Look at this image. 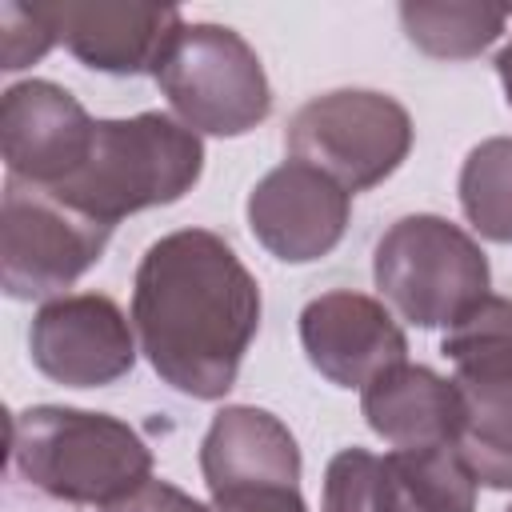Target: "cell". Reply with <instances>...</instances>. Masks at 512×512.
Masks as SVG:
<instances>
[{
	"label": "cell",
	"instance_id": "5b68a950",
	"mask_svg": "<svg viewBox=\"0 0 512 512\" xmlns=\"http://www.w3.org/2000/svg\"><path fill=\"white\" fill-rule=\"evenodd\" d=\"M464 396L456 448L484 488L512 492V300L484 296L440 340Z\"/></svg>",
	"mask_w": 512,
	"mask_h": 512
},
{
	"label": "cell",
	"instance_id": "9a60e30c",
	"mask_svg": "<svg viewBox=\"0 0 512 512\" xmlns=\"http://www.w3.org/2000/svg\"><path fill=\"white\" fill-rule=\"evenodd\" d=\"M360 412L392 448L456 444L464 432V396L456 380L408 360L360 388Z\"/></svg>",
	"mask_w": 512,
	"mask_h": 512
},
{
	"label": "cell",
	"instance_id": "7402d4cb",
	"mask_svg": "<svg viewBox=\"0 0 512 512\" xmlns=\"http://www.w3.org/2000/svg\"><path fill=\"white\" fill-rule=\"evenodd\" d=\"M108 512H212L200 500H192L188 492H180L168 480H148L144 488H136L128 500L112 504Z\"/></svg>",
	"mask_w": 512,
	"mask_h": 512
},
{
	"label": "cell",
	"instance_id": "ffe728a7",
	"mask_svg": "<svg viewBox=\"0 0 512 512\" xmlns=\"http://www.w3.org/2000/svg\"><path fill=\"white\" fill-rule=\"evenodd\" d=\"M52 44H56V32L48 28L40 8H24L12 0L0 4V68L4 72H20L36 64Z\"/></svg>",
	"mask_w": 512,
	"mask_h": 512
},
{
	"label": "cell",
	"instance_id": "52a82bcc",
	"mask_svg": "<svg viewBox=\"0 0 512 512\" xmlns=\"http://www.w3.org/2000/svg\"><path fill=\"white\" fill-rule=\"evenodd\" d=\"M284 148L292 160L332 176L344 192H364L408 160L412 116L384 92L336 88L292 112Z\"/></svg>",
	"mask_w": 512,
	"mask_h": 512
},
{
	"label": "cell",
	"instance_id": "9c48e42d",
	"mask_svg": "<svg viewBox=\"0 0 512 512\" xmlns=\"http://www.w3.org/2000/svg\"><path fill=\"white\" fill-rule=\"evenodd\" d=\"M32 364L64 388H104L132 372L136 328L104 292L44 300L28 332Z\"/></svg>",
	"mask_w": 512,
	"mask_h": 512
},
{
	"label": "cell",
	"instance_id": "44dd1931",
	"mask_svg": "<svg viewBox=\"0 0 512 512\" xmlns=\"http://www.w3.org/2000/svg\"><path fill=\"white\" fill-rule=\"evenodd\" d=\"M212 512H308V504L292 484H260L212 496Z\"/></svg>",
	"mask_w": 512,
	"mask_h": 512
},
{
	"label": "cell",
	"instance_id": "ba28073f",
	"mask_svg": "<svg viewBox=\"0 0 512 512\" xmlns=\"http://www.w3.org/2000/svg\"><path fill=\"white\" fill-rule=\"evenodd\" d=\"M112 228L68 208L48 188L4 180L0 200V284L12 300H56L104 252Z\"/></svg>",
	"mask_w": 512,
	"mask_h": 512
},
{
	"label": "cell",
	"instance_id": "ac0fdd59",
	"mask_svg": "<svg viewBox=\"0 0 512 512\" xmlns=\"http://www.w3.org/2000/svg\"><path fill=\"white\" fill-rule=\"evenodd\" d=\"M460 208L496 244H512V136L480 140L460 168Z\"/></svg>",
	"mask_w": 512,
	"mask_h": 512
},
{
	"label": "cell",
	"instance_id": "7c38bea8",
	"mask_svg": "<svg viewBox=\"0 0 512 512\" xmlns=\"http://www.w3.org/2000/svg\"><path fill=\"white\" fill-rule=\"evenodd\" d=\"M300 344L308 364L336 388H364L408 360V336L396 316L352 288H336L304 304Z\"/></svg>",
	"mask_w": 512,
	"mask_h": 512
},
{
	"label": "cell",
	"instance_id": "603a6c76",
	"mask_svg": "<svg viewBox=\"0 0 512 512\" xmlns=\"http://www.w3.org/2000/svg\"><path fill=\"white\" fill-rule=\"evenodd\" d=\"M496 76H500V88H504V100L512 108V40L496 52Z\"/></svg>",
	"mask_w": 512,
	"mask_h": 512
},
{
	"label": "cell",
	"instance_id": "e0dca14e",
	"mask_svg": "<svg viewBox=\"0 0 512 512\" xmlns=\"http://www.w3.org/2000/svg\"><path fill=\"white\" fill-rule=\"evenodd\" d=\"M508 8L500 4H468V0H404L400 24L408 40L432 60H472L480 56L508 24Z\"/></svg>",
	"mask_w": 512,
	"mask_h": 512
},
{
	"label": "cell",
	"instance_id": "4fadbf2b",
	"mask_svg": "<svg viewBox=\"0 0 512 512\" xmlns=\"http://www.w3.org/2000/svg\"><path fill=\"white\" fill-rule=\"evenodd\" d=\"M40 12L56 44L84 68L108 76H156L168 44L184 28V16L160 4H44Z\"/></svg>",
	"mask_w": 512,
	"mask_h": 512
},
{
	"label": "cell",
	"instance_id": "7a4b0ae2",
	"mask_svg": "<svg viewBox=\"0 0 512 512\" xmlns=\"http://www.w3.org/2000/svg\"><path fill=\"white\" fill-rule=\"evenodd\" d=\"M12 464L44 496L104 512L152 480V448L132 424L64 404L12 416Z\"/></svg>",
	"mask_w": 512,
	"mask_h": 512
},
{
	"label": "cell",
	"instance_id": "6da1fadb",
	"mask_svg": "<svg viewBox=\"0 0 512 512\" xmlns=\"http://www.w3.org/2000/svg\"><path fill=\"white\" fill-rule=\"evenodd\" d=\"M132 328L168 388L220 400L256 340L260 284L224 236L208 228L168 232L136 264Z\"/></svg>",
	"mask_w": 512,
	"mask_h": 512
},
{
	"label": "cell",
	"instance_id": "2e32d148",
	"mask_svg": "<svg viewBox=\"0 0 512 512\" xmlns=\"http://www.w3.org/2000/svg\"><path fill=\"white\" fill-rule=\"evenodd\" d=\"M392 512H476V472L456 444L392 448L384 456Z\"/></svg>",
	"mask_w": 512,
	"mask_h": 512
},
{
	"label": "cell",
	"instance_id": "8fae6325",
	"mask_svg": "<svg viewBox=\"0 0 512 512\" xmlns=\"http://www.w3.org/2000/svg\"><path fill=\"white\" fill-rule=\"evenodd\" d=\"M96 120L52 80H20L0 96V148L12 180L60 188L92 152Z\"/></svg>",
	"mask_w": 512,
	"mask_h": 512
},
{
	"label": "cell",
	"instance_id": "cb8c5ba5",
	"mask_svg": "<svg viewBox=\"0 0 512 512\" xmlns=\"http://www.w3.org/2000/svg\"><path fill=\"white\" fill-rule=\"evenodd\" d=\"M508 512H512V508H508Z\"/></svg>",
	"mask_w": 512,
	"mask_h": 512
},
{
	"label": "cell",
	"instance_id": "8992f818",
	"mask_svg": "<svg viewBox=\"0 0 512 512\" xmlns=\"http://www.w3.org/2000/svg\"><path fill=\"white\" fill-rule=\"evenodd\" d=\"M156 84L196 136H244L272 112L264 64L228 24H184L156 68Z\"/></svg>",
	"mask_w": 512,
	"mask_h": 512
},
{
	"label": "cell",
	"instance_id": "d6986e66",
	"mask_svg": "<svg viewBox=\"0 0 512 512\" xmlns=\"http://www.w3.org/2000/svg\"><path fill=\"white\" fill-rule=\"evenodd\" d=\"M320 512H392L384 456L368 448H340L324 468Z\"/></svg>",
	"mask_w": 512,
	"mask_h": 512
},
{
	"label": "cell",
	"instance_id": "277c9868",
	"mask_svg": "<svg viewBox=\"0 0 512 512\" xmlns=\"http://www.w3.org/2000/svg\"><path fill=\"white\" fill-rule=\"evenodd\" d=\"M372 280L392 312L416 328H452L488 296L492 272L484 248L452 220L400 216L372 252Z\"/></svg>",
	"mask_w": 512,
	"mask_h": 512
},
{
	"label": "cell",
	"instance_id": "3957f363",
	"mask_svg": "<svg viewBox=\"0 0 512 512\" xmlns=\"http://www.w3.org/2000/svg\"><path fill=\"white\" fill-rule=\"evenodd\" d=\"M204 172L200 136L168 112H140L124 120H96L88 160L48 188L88 220L116 228L124 216L176 204Z\"/></svg>",
	"mask_w": 512,
	"mask_h": 512
},
{
	"label": "cell",
	"instance_id": "5bb4252c",
	"mask_svg": "<svg viewBox=\"0 0 512 512\" xmlns=\"http://www.w3.org/2000/svg\"><path fill=\"white\" fill-rule=\"evenodd\" d=\"M200 472L212 496L260 484L300 488V448L280 416L252 404H232L212 416L200 440Z\"/></svg>",
	"mask_w": 512,
	"mask_h": 512
},
{
	"label": "cell",
	"instance_id": "30bf717a",
	"mask_svg": "<svg viewBox=\"0 0 512 512\" xmlns=\"http://www.w3.org/2000/svg\"><path fill=\"white\" fill-rule=\"evenodd\" d=\"M244 216L268 256L284 264H312L344 240L352 192L300 160H284L256 180Z\"/></svg>",
	"mask_w": 512,
	"mask_h": 512
}]
</instances>
